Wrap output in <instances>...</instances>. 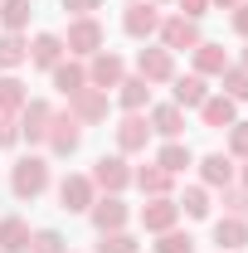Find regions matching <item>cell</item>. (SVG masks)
Here are the masks:
<instances>
[{
    "label": "cell",
    "mask_w": 248,
    "mask_h": 253,
    "mask_svg": "<svg viewBox=\"0 0 248 253\" xmlns=\"http://www.w3.org/2000/svg\"><path fill=\"white\" fill-rule=\"evenodd\" d=\"M170 83H175V97H170V102H175L180 112H185V107H200V102L209 97V88H205V78H200V73H185V78H170Z\"/></svg>",
    "instance_id": "cell-25"
},
{
    "label": "cell",
    "mask_w": 248,
    "mask_h": 253,
    "mask_svg": "<svg viewBox=\"0 0 248 253\" xmlns=\"http://www.w3.org/2000/svg\"><path fill=\"white\" fill-rule=\"evenodd\" d=\"M229 156H234V161H248V122H234V126H229Z\"/></svg>",
    "instance_id": "cell-36"
},
{
    "label": "cell",
    "mask_w": 248,
    "mask_h": 253,
    "mask_svg": "<svg viewBox=\"0 0 248 253\" xmlns=\"http://www.w3.org/2000/svg\"><path fill=\"white\" fill-rule=\"evenodd\" d=\"M93 200H97L93 175H63V185H59V205L68 210V214H88V210H93Z\"/></svg>",
    "instance_id": "cell-7"
},
{
    "label": "cell",
    "mask_w": 248,
    "mask_h": 253,
    "mask_svg": "<svg viewBox=\"0 0 248 253\" xmlns=\"http://www.w3.org/2000/svg\"><path fill=\"white\" fill-rule=\"evenodd\" d=\"M156 253H195V239L180 229H165V234H156Z\"/></svg>",
    "instance_id": "cell-33"
},
{
    "label": "cell",
    "mask_w": 248,
    "mask_h": 253,
    "mask_svg": "<svg viewBox=\"0 0 248 253\" xmlns=\"http://www.w3.org/2000/svg\"><path fill=\"white\" fill-rule=\"evenodd\" d=\"M175 205H180V214H190V219H209V190L205 185H190Z\"/></svg>",
    "instance_id": "cell-31"
},
{
    "label": "cell",
    "mask_w": 248,
    "mask_h": 253,
    "mask_svg": "<svg viewBox=\"0 0 248 253\" xmlns=\"http://www.w3.org/2000/svg\"><path fill=\"white\" fill-rule=\"evenodd\" d=\"M30 249V224L20 214H5L0 219V253H25Z\"/></svg>",
    "instance_id": "cell-24"
},
{
    "label": "cell",
    "mask_w": 248,
    "mask_h": 253,
    "mask_svg": "<svg viewBox=\"0 0 248 253\" xmlns=\"http://www.w3.org/2000/svg\"><path fill=\"white\" fill-rule=\"evenodd\" d=\"M102 44H107V34H102V25H97L93 15H78V20L68 25V34H63V49H68V59H93Z\"/></svg>",
    "instance_id": "cell-2"
},
{
    "label": "cell",
    "mask_w": 248,
    "mask_h": 253,
    "mask_svg": "<svg viewBox=\"0 0 248 253\" xmlns=\"http://www.w3.org/2000/svg\"><path fill=\"white\" fill-rule=\"evenodd\" d=\"M49 122H54V107H49V102H39V97H30V102L20 107V141L39 146V141L49 136Z\"/></svg>",
    "instance_id": "cell-11"
},
{
    "label": "cell",
    "mask_w": 248,
    "mask_h": 253,
    "mask_svg": "<svg viewBox=\"0 0 248 253\" xmlns=\"http://www.w3.org/2000/svg\"><path fill=\"white\" fill-rule=\"evenodd\" d=\"M97 253H136V239H131L126 229H117V234H102Z\"/></svg>",
    "instance_id": "cell-35"
},
{
    "label": "cell",
    "mask_w": 248,
    "mask_h": 253,
    "mask_svg": "<svg viewBox=\"0 0 248 253\" xmlns=\"http://www.w3.org/2000/svg\"><path fill=\"white\" fill-rule=\"evenodd\" d=\"M136 78H146V83H170V78H175V54H170V49H141V54H136Z\"/></svg>",
    "instance_id": "cell-14"
},
{
    "label": "cell",
    "mask_w": 248,
    "mask_h": 253,
    "mask_svg": "<svg viewBox=\"0 0 248 253\" xmlns=\"http://www.w3.org/2000/svg\"><path fill=\"white\" fill-rule=\"evenodd\" d=\"M161 5H151V0H131L126 5V15H122V30L131 34V39H151L156 30H161Z\"/></svg>",
    "instance_id": "cell-8"
},
{
    "label": "cell",
    "mask_w": 248,
    "mask_h": 253,
    "mask_svg": "<svg viewBox=\"0 0 248 253\" xmlns=\"http://www.w3.org/2000/svg\"><path fill=\"white\" fill-rule=\"evenodd\" d=\"M49 78H54V88H59L63 97H73V93H83V88H93V83H88V63H83V59H63L59 68H49Z\"/></svg>",
    "instance_id": "cell-18"
},
{
    "label": "cell",
    "mask_w": 248,
    "mask_h": 253,
    "mask_svg": "<svg viewBox=\"0 0 248 253\" xmlns=\"http://www.w3.org/2000/svg\"><path fill=\"white\" fill-rule=\"evenodd\" d=\"M234 175H239V166H234V156H224V151H214V156L200 161V185L205 190H229Z\"/></svg>",
    "instance_id": "cell-15"
},
{
    "label": "cell",
    "mask_w": 248,
    "mask_h": 253,
    "mask_svg": "<svg viewBox=\"0 0 248 253\" xmlns=\"http://www.w3.org/2000/svg\"><path fill=\"white\" fill-rule=\"evenodd\" d=\"M180 5V15L185 20H200V15H209V0H175Z\"/></svg>",
    "instance_id": "cell-38"
},
{
    "label": "cell",
    "mask_w": 248,
    "mask_h": 253,
    "mask_svg": "<svg viewBox=\"0 0 248 253\" xmlns=\"http://www.w3.org/2000/svg\"><path fill=\"white\" fill-rule=\"evenodd\" d=\"M209 5H224V10H239L244 0H209Z\"/></svg>",
    "instance_id": "cell-41"
},
{
    "label": "cell",
    "mask_w": 248,
    "mask_h": 253,
    "mask_svg": "<svg viewBox=\"0 0 248 253\" xmlns=\"http://www.w3.org/2000/svg\"><path fill=\"white\" fill-rule=\"evenodd\" d=\"M156 166H161V170H170V175H180L185 166H195V156H190L185 141H165V146L156 151Z\"/></svg>",
    "instance_id": "cell-28"
},
{
    "label": "cell",
    "mask_w": 248,
    "mask_h": 253,
    "mask_svg": "<svg viewBox=\"0 0 248 253\" xmlns=\"http://www.w3.org/2000/svg\"><path fill=\"white\" fill-rule=\"evenodd\" d=\"M63 54H68V49H63V34H34L30 39V63L34 68H44V73H49V68H59L63 63Z\"/></svg>",
    "instance_id": "cell-17"
},
{
    "label": "cell",
    "mask_w": 248,
    "mask_h": 253,
    "mask_svg": "<svg viewBox=\"0 0 248 253\" xmlns=\"http://www.w3.org/2000/svg\"><path fill=\"white\" fill-rule=\"evenodd\" d=\"M224 214L248 219V185H229V190H224Z\"/></svg>",
    "instance_id": "cell-34"
},
{
    "label": "cell",
    "mask_w": 248,
    "mask_h": 253,
    "mask_svg": "<svg viewBox=\"0 0 248 253\" xmlns=\"http://www.w3.org/2000/svg\"><path fill=\"white\" fill-rule=\"evenodd\" d=\"M200 117H205V126H214V131H229V126L239 122V102L224 97V93H209L200 102Z\"/></svg>",
    "instance_id": "cell-16"
},
{
    "label": "cell",
    "mask_w": 248,
    "mask_h": 253,
    "mask_svg": "<svg viewBox=\"0 0 248 253\" xmlns=\"http://www.w3.org/2000/svg\"><path fill=\"white\" fill-rule=\"evenodd\" d=\"M122 78H126V59H122V54L97 49L93 59H88V83H93V88H102V93H107V88H117Z\"/></svg>",
    "instance_id": "cell-6"
},
{
    "label": "cell",
    "mask_w": 248,
    "mask_h": 253,
    "mask_svg": "<svg viewBox=\"0 0 248 253\" xmlns=\"http://www.w3.org/2000/svg\"><path fill=\"white\" fill-rule=\"evenodd\" d=\"M25 253H68V244H63L59 229H34L30 234V249Z\"/></svg>",
    "instance_id": "cell-32"
},
{
    "label": "cell",
    "mask_w": 248,
    "mask_h": 253,
    "mask_svg": "<svg viewBox=\"0 0 248 253\" xmlns=\"http://www.w3.org/2000/svg\"><path fill=\"white\" fill-rule=\"evenodd\" d=\"M190 54H195V73H200V78H219V73L229 68V54H224V44H209V39H200Z\"/></svg>",
    "instance_id": "cell-21"
},
{
    "label": "cell",
    "mask_w": 248,
    "mask_h": 253,
    "mask_svg": "<svg viewBox=\"0 0 248 253\" xmlns=\"http://www.w3.org/2000/svg\"><path fill=\"white\" fill-rule=\"evenodd\" d=\"M102 0H63V10H73V15H93Z\"/></svg>",
    "instance_id": "cell-39"
},
{
    "label": "cell",
    "mask_w": 248,
    "mask_h": 253,
    "mask_svg": "<svg viewBox=\"0 0 248 253\" xmlns=\"http://www.w3.org/2000/svg\"><path fill=\"white\" fill-rule=\"evenodd\" d=\"M20 63H30V39L5 30V34H0V68H5V73H15Z\"/></svg>",
    "instance_id": "cell-26"
},
{
    "label": "cell",
    "mask_w": 248,
    "mask_h": 253,
    "mask_svg": "<svg viewBox=\"0 0 248 253\" xmlns=\"http://www.w3.org/2000/svg\"><path fill=\"white\" fill-rule=\"evenodd\" d=\"M30 102V93H25V83L15 78V73H5L0 78V117H20V107Z\"/></svg>",
    "instance_id": "cell-27"
},
{
    "label": "cell",
    "mask_w": 248,
    "mask_h": 253,
    "mask_svg": "<svg viewBox=\"0 0 248 253\" xmlns=\"http://www.w3.org/2000/svg\"><path fill=\"white\" fill-rule=\"evenodd\" d=\"M146 141H151V122H146V112H126L122 122H117V156H136V151H146Z\"/></svg>",
    "instance_id": "cell-9"
},
{
    "label": "cell",
    "mask_w": 248,
    "mask_h": 253,
    "mask_svg": "<svg viewBox=\"0 0 248 253\" xmlns=\"http://www.w3.org/2000/svg\"><path fill=\"white\" fill-rule=\"evenodd\" d=\"M146 122H151L156 136H165V141H180V131H185V112L175 107V102H161L146 112Z\"/></svg>",
    "instance_id": "cell-19"
},
{
    "label": "cell",
    "mask_w": 248,
    "mask_h": 253,
    "mask_svg": "<svg viewBox=\"0 0 248 253\" xmlns=\"http://www.w3.org/2000/svg\"><path fill=\"white\" fill-rule=\"evenodd\" d=\"M20 146V117H0V151Z\"/></svg>",
    "instance_id": "cell-37"
},
{
    "label": "cell",
    "mask_w": 248,
    "mask_h": 253,
    "mask_svg": "<svg viewBox=\"0 0 248 253\" xmlns=\"http://www.w3.org/2000/svg\"><path fill=\"white\" fill-rule=\"evenodd\" d=\"M93 185L102 190V195H122V190L131 185V166H126V156H102L93 166Z\"/></svg>",
    "instance_id": "cell-13"
},
{
    "label": "cell",
    "mask_w": 248,
    "mask_h": 253,
    "mask_svg": "<svg viewBox=\"0 0 248 253\" xmlns=\"http://www.w3.org/2000/svg\"><path fill=\"white\" fill-rule=\"evenodd\" d=\"M10 190H15V200H39V195L49 190V161H44V156L15 161V170H10Z\"/></svg>",
    "instance_id": "cell-1"
},
{
    "label": "cell",
    "mask_w": 248,
    "mask_h": 253,
    "mask_svg": "<svg viewBox=\"0 0 248 253\" xmlns=\"http://www.w3.org/2000/svg\"><path fill=\"white\" fill-rule=\"evenodd\" d=\"M244 185H248V161H244Z\"/></svg>",
    "instance_id": "cell-42"
},
{
    "label": "cell",
    "mask_w": 248,
    "mask_h": 253,
    "mask_svg": "<svg viewBox=\"0 0 248 253\" xmlns=\"http://www.w3.org/2000/svg\"><path fill=\"white\" fill-rule=\"evenodd\" d=\"M136 219H141L146 234H165V229H175V224H180V205H175L170 195H156V200L141 205V214H136Z\"/></svg>",
    "instance_id": "cell-10"
},
{
    "label": "cell",
    "mask_w": 248,
    "mask_h": 253,
    "mask_svg": "<svg viewBox=\"0 0 248 253\" xmlns=\"http://www.w3.org/2000/svg\"><path fill=\"white\" fill-rule=\"evenodd\" d=\"M244 68H248V49H244Z\"/></svg>",
    "instance_id": "cell-44"
},
{
    "label": "cell",
    "mask_w": 248,
    "mask_h": 253,
    "mask_svg": "<svg viewBox=\"0 0 248 253\" xmlns=\"http://www.w3.org/2000/svg\"><path fill=\"white\" fill-rule=\"evenodd\" d=\"M219 83H224V97L248 102V68H244V63H229V68L219 73Z\"/></svg>",
    "instance_id": "cell-29"
},
{
    "label": "cell",
    "mask_w": 248,
    "mask_h": 253,
    "mask_svg": "<svg viewBox=\"0 0 248 253\" xmlns=\"http://www.w3.org/2000/svg\"><path fill=\"white\" fill-rule=\"evenodd\" d=\"M117 102H122L126 112H146L151 107V83L136 78V73H126L122 83H117Z\"/></svg>",
    "instance_id": "cell-22"
},
{
    "label": "cell",
    "mask_w": 248,
    "mask_h": 253,
    "mask_svg": "<svg viewBox=\"0 0 248 253\" xmlns=\"http://www.w3.org/2000/svg\"><path fill=\"white\" fill-rule=\"evenodd\" d=\"M234 34H244V39H248V0L234 10Z\"/></svg>",
    "instance_id": "cell-40"
},
{
    "label": "cell",
    "mask_w": 248,
    "mask_h": 253,
    "mask_svg": "<svg viewBox=\"0 0 248 253\" xmlns=\"http://www.w3.org/2000/svg\"><path fill=\"white\" fill-rule=\"evenodd\" d=\"M0 25L10 34H25V25H30V0H0Z\"/></svg>",
    "instance_id": "cell-30"
},
{
    "label": "cell",
    "mask_w": 248,
    "mask_h": 253,
    "mask_svg": "<svg viewBox=\"0 0 248 253\" xmlns=\"http://www.w3.org/2000/svg\"><path fill=\"white\" fill-rule=\"evenodd\" d=\"M214 244L229 253L248 249V219H234V214H224V219H214Z\"/></svg>",
    "instance_id": "cell-23"
},
{
    "label": "cell",
    "mask_w": 248,
    "mask_h": 253,
    "mask_svg": "<svg viewBox=\"0 0 248 253\" xmlns=\"http://www.w3.org/2000/svg\"><path fill=\"white\" fill-rule=\"evenodd\" d=\"M126 5H131V0H126Z\"/></svg>",
    "instance_id": "cell-45"
},
{
    "label": "cell",
    "mask_w": 248,
    "mask_h": 253,
    "mask_svg": "<svg viewBox=\"0 0 248 253\" xmlns=\"http://www.w3.org/2000/svg\"><path fill=\"white\" fill-rule=\"evenodd\" d=\"M44 146H49L54 156H73V151L83 146V122H73L68 112H54V122H49V136H44Z\"/></svg>",
    "instance_id": "cell-5"
},
{
    "label": "cell",
    "mask_w": 248,
    "mask_h": 253,
    "mask_svg": "<svg viewBox=\"0 0 248 253\" xmlns=\"http://www.w3.org/2000/svg\"><path fill=\"white\" fill-rule=\"evenodd\" d=\"M88 219H93L97 234H117V229H126V219H131V210H126L122 195H97L93 210H88Z\"/></svg>",
    "instance_id": "cell-4"
},
{
    "label": "cell",
    "mask_w": 248,
    "mask_h": 253,
    "mask_svg": "<svg viewBox=\"0 0 248 253\" xmlns=\"http://www.w3.org/2000/svg\"><path fill=\"white\" fill-rule=\"evenodd\" d=\"M156 34H161V49H170V54H180V49L190 54V49L205 39V34H200V20H185V15H165Z\"/></svg>",
    "instance_id": "cell-3"
},
{
    "label": "cell",
    "mask_w": 248,
    "mask_h": 253,
    "mask_svg": "<svg viewBox=\"0 0 248 253\" xmlns=\"http://www.w3.org/2000/svg\"><path fill=\"white\" fill-rule=\"evenodd\" d=\"M68 117L83 122V126L107 122V93H102V88H83V93H73V97H68Z\"/></svg>",
    "instance_id": "cell-12"
},
{
    "label": "cell",
    "mask_w": 248,
    "mask_h": 253,
    "mask_svg": "<svg viewBox=\"0 0 248 253\" xmlns=\"http://www.w3.org/2000/svg\"><path fill=\"white\" fill-rule=\"evenodd\" d=\"M151 5H170V0H151Z\"/></svg>",
    "instance_id": "cell-43"
},
{
    "label": "cell",
    "mask_w": 248,
    "mask_h": 253,
    "mask_svg": "<svg viewBox=\"0 0 248 253\" xmlns=\"http://www.w3.org/2000/svg\"><path fill=\"white\" fill-rule=\"evenodd\" d=\"M131 185L141 190V195H146V200H156V195H170V190H175V175H170V170H161V166H141V170H131Z\"/></svg>",
    "instance_id": "cell-20"
}]
</instances>
